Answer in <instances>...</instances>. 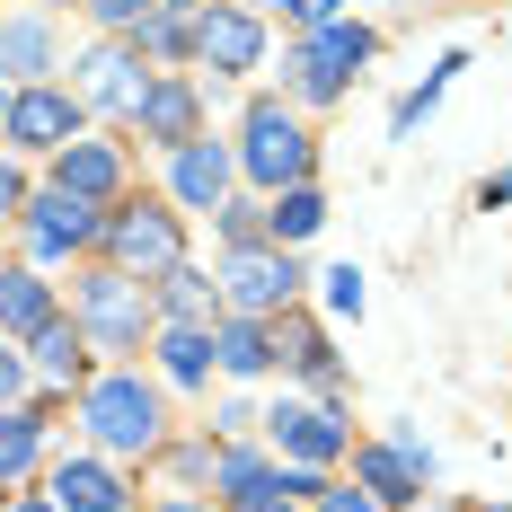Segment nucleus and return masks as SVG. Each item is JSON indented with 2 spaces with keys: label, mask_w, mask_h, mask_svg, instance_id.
Listing matches in <instances>:
<instances>
[{
  "label": "nucleus",
  "mask_w": 512,
  "mask_h": 512,
  "mask_svg": "<svg viewBox=\"0 0 512 512\" xmlns=\"http://www.w3.org/2000/svg\"><path fill=\"white\" fill-rule=\"evenodd\" d=\"M80 415H89V433H98L106 451H159V398L133 380V371H115V380H89Z\"/></svg>",
  "instance_id": "obj_1"
},
{
  "label": "nucleus",
  "mask_w": 512,
  "mask_h": 512,
  "mask_svg": "<svg viewBox=\"0 0 512 512\" xmlns=\"http://www.w3.org/2000/svg\"><path fill=\"white\" fill-rule=\"evenodd\" d=\"M142 327H151V283H133L124 265H106V274L80 283V336H98V345H115V354H133Z\"/></svg>",
  "instance_id": "obj_2"
},
{
  "label": "nucleus",
  "mask_w": 512,
  "mask_h": 512,
  "mask_svg": "<svg viewBox=\"0 0 512 512\" xmlns=\"http://www.w3.org/2000/svg\"><path fill=\"white\" fill-rule=\"evenodd\" d=\"M239 168L256 186H309V133L283 115V106H248V142H239Z\"/></svg>",
  "instance_id": "obj_3"
},
{
  "label": "nucleus",
  "mask_w": 512,
  "mask_h": 512,
  "mask_svg": "<svg viewBox=\"0 0 512 512\" xmlns=\"http://www.w3.org/2000/svg\"><path fill=\"white\" fill-rule=\"evenodd\" d=\"M98 239L115 248V265L124 274H168V265H186V239H177V212H159V204H124L115 221H98Z\"/></svg>",
  "instance_id": "obj_4"
},
{
  "label": "nucleus",
  "mask_w": 512,
  "mask_h": 512,
  "mask_svg": "<svg viewBox=\"0 0 512 512\" xmlns=\"http://www.w3.org/2000/svg\"><path fill=\"white\" fill-rule=\"evenodd\" d=\"M221 292H230V309L239 318H274V309H292V292H301V265H292V248H230V265H221Z\"/></svg>",
  "instance_id": "obj_5"
},
{
  "label": "nucleus",
  "mask_w": 512,
  "mask_h": 512,
  "mask_svg": "<svg viewBox=\"0 0 512 512\" xmlns=\"http://www.w3.org/2000/svg\"><path fill=\"white\" fill-rule=\"evenodd\" d=\"M362 53H371V36L327 18V27H318L301 53H292V89H301V98H336V89H345V71H354Z\"/></svg>",
  "instance_id": "obj_6"
},
{
  "label": "nucleus",
  "mask_w": 512,
  "mask_h": 512,
  "mask_svg": "<svg viewBox=\"0 0 512 512\" xmlns=\"http://www.w3.org/2000/svg\"><path fill=\"white\" fill-rule=\"evenodd\" d=\"M18 212H27V248L36 256H71V248L98 239V204H80V195H62V186H45L36 204H18Z\"/></svg>",
  "instance_id": "obj_7"
},
{
  "label": "nucleus",
  "mask_w": 512,
  "mask_h": 512,
  "mask_svg": "<svg viewBox=\"0 0 512 512\" xmlns=\"http://www.w3.org/2000/svg\"><path fill=\"white\" fill-rule=\"evenodd\" d=\"M354 477H362L371 504H415L424 477H433V460H424L415 442H371V451H354Z\"/></svg>",
  "instance_id": "obj_8"
},
{
  "label": "nucleus",
  "mask_w": 512,
  "mask_h": 512,
  "mask_svg": "<svg viewBox=\"0 0 512 512\" xmlns=\"http://www.w3.org/2000/svg\"><path fill=\"white\" fill-rule=\"evenodd\" d=\"M0 124H9V142H18V151H62V142H71V124H80V98H62V89H18Z\"/></svg>",
  "instance_id": "obj_9"
},
{
  "label": "nucleus",
  "mask_w": 512,
  "mask_h": 512,
  "mask_svg": "<svg viewBox=\"0 0 512 512\" xmlns=\"http://www.w3.org/2000/svg\"><path fill=\"white\" fill-rule=\"evenodd\" d=\"M142 89H151V71H142V53H124V45H98L89 62H80V106L133 115V106H142Z\"/></svg>",
  "instance_id": "obj_10"
},
{
  "label": "nucleus",
  "mask_w": 512,
  "mask_h": 512,
  "mask_svg": "<svg viewBox=\"0 0 512 512\" xmlns=\"http://www.w3.org/2000/svg\"><path fill=\"white\" fill-rule=\"evenodd\" d=\"M230 177H239V159L221 151V142H204V133H195V142L177 151V168H168V186H177L186 212H221L230 204Z\"/></svg>",
  "instance_id": "obj_11"
},
{
  "label": "nucleus",
  "mask_w": 512,
  "mask_h": 512,
  "mask_svg": "<svg viewBox=\"0 0 512 512\" xmlns=\"http://www.w3.org/2000/svg\"><path fill=\"white\" fill-rule=\"evenodd\" d=\"M195 53H204V71H256L265 27H256L248 9H204L195 18Z\"/></svg>",
  "instance_id": "obj_12"
},
{
  "label": "nucleus",
  "mask_w": 512,
  "mask_h": 512,
  "mask_svg": "<svg viewBox=\"0 0 512 512\" xmlns=\"http://www.w3.org/2000/svg\"><path fill=\"white\" fill-rule=\"evenodd\" d=\"M274 424V442H283V460L292 468H327L336 451H345V424L327 407H283V415H265Z\"/></svg>",
  "instance_id": "obj_13"
},
{
  "label": "nucleus",
  "mask_w": 512,
  "mask_h": 512,
  "mask_svg": "<svg viewBox=\"0 0 512 512\" xmlns=\"http://www.w3.org/2000/svg\"><path fill=\"white\" fill-rule=\"evenodd\" d=\"M133 124H142L151 142H168V151H186V142H195V124H204V106H195L186 80H151L142 106H133Z\"/></svg>",
  "instance_id": "obj_14"
},
{
  "label": "nucleus",
  "mask_w": 512,
  "mask_h": 512,
  "mask_svg": "<svg viewBox=\"0 0 512 512\" xmlns=\"http://www.w3.org/2000/svg\"><path fill=\"white\" fill-rule=\"evenodd\" d=\"M53 186L80 195V204H106V195L124 186V159L106 151V142H62V151H53Z\"/></svg>",
  "instance_id": "obj_15"
},
{
  "label": "nucleus",
  "mask_w": 512,
  "mask_h": 512,
  "mask_svg": "<svg viewBox=\"0 0 512 512\" xmlns=\"http://www.w3.org/2000/svg\"><path fill=\"white\" fill-rule=\"evenodd\" d=\"M53 512H124V477L106 460H62L53 468Z\"/></svg>",
  "instance_id": "obj_16"
},
{
  "label": "nucleus",
  "mask_w": 512,
  "mask_h": 512,
  "mask_svg": "<svg viewBox=\"0 0 512 512\" xmlns=\"http://www.w3.org/2000/svg\"><path fill=\"white\" fill-rule=\"evenodd\" d=\"M36 460H45V415L0 407V495H9V486H27Z\"/></svg>",
  "instance_id": "obj_17"
},
{
  "label": "nucleus",
  "mask_w": 512,
  "mask_h": 512,
  "mask_svg": "<svg viewBox=\"0 0 512 512\" xmlns=\"http://www.w3.org/2000/svg\"><path fill=\"white\" fill-rule=\"evenodd\" d=\"M36 327H53V283L18 265V274H0V336H36Z\"/></svg>",
  "instance_id": "obj_18"
},
{
  "label": "nucleus",
  "mask_w": 512,
  "mask_h": 512,
  "mask_svg": "<svg viewBox=\"0 0 512 512\" xmlns=\"http://www.w3.org/2000/svg\"><path fill=\"white\" fill-rule=\"evenodd\" d=\"M212 362H221L230 380H256V371L274 362V336H265V318H230V327L212 336Z\"/></svg>",
  "instance_id": "obj_19"
},
{
  "label": "nucleus",
  "mask_w": 512,
  "mask_h": 512,
  "mask_svg": "<svg viewBox=\"0 0 512 512\" xmlns=\"http://www.w3.org/2000/svg\"><path fill=\"white\" fill-rule=\"evenodd\" d=\"M159 301H168V318H177V327H204L212 301H221V283H212V274H195V265H168V274H159Z\"/></svg>",
  "instance_id": "obj_20"
},
{
  "label": "nucleus",
  "mask_w": 512,
  "mask_h": 512,
  "mask_svg": "<svg viewBox=\"0 0 512 512\" xmlns=\"http://www.w3.org/2000/svg\"><path fill=\"white\" fill-rule=\"evenodd\" d=\"M27 345H36V371H45V380H80V371H89V336H80V327H62V318L36 327Z\"/></svg>",
  "instance_id": "obj_21"
},
{
  "label": "nucleus",
  "mask_w": 512,
  "mask_h": 512,
  "mask_svg": "<svg viewBox=\"0 0 512 512\" xmlns=\"http://www.w3.org/2000/svg\"><path fill=\"white\" fill-rule=\"evenodd\" d=\"M159 362H168V380L204 389V380H212V336H204V327H168V336H159Z\"/></svg>",
  "instance_id": "obj_22"
},
{
  "label": "nucleus",
  "mask_w": 512,
  "mask_h": 512,
  "mask_svg": "<svg viewBox=\"0 0 512 512\" xmlns=\"http://www.w3.org/2000/svg\"><path fill=\"white\" fill-rule=\"evenodd\" d=\"M318 221H327V204H318L309 186H283V195H274V212H265V230H274V248H301V239L318 230Z\"/></svg>",
  "instance_id": "obj_23"
},
{
  "label": "nucleus",
  "mask_w": 512,
  "mask_h": 512,
  "mask_svg": "<svg viewBox=\"0 0 512 512\" xmlns=\"http://www.w3.org/2000/svg\"><path fill=\"white\" fill-rule=\"evenodd\" d=\"M45 62H53V36H45V18H18V27H0V71L36 80Z\"/></svg>",
  "instance_id": "obj_24"
},
{
  "label": "nucleus",
  "mask_w": 512,
  "mask_h": 512,
  "mask_svg": "<svg viewBox=\"0 0 512 512\" xmlns=\"http://www.w3.org/2000/svg\"><path fill=\"white\" fill-rule=\"evenodd\" d=\"M212 486H221V504H256V495H274L265 460H248V451H230V460L212 468Z\"/></svg>",
  "instance_id": "obj_25"
},
{
  "label": "nucleus",
  "mask_w": 512,
  "mask_h": 512,
  "mask_svg": "<svg viewBox=\"0 0 512 512\" xmlns=\"http://www.w3.org/2000/svg\"><path fill=\"white\" fill-rule=\"evenodd\" d=\"M274 354L301 362V371H318V362H327V336H318L309 318H283V327H274Z\"/></svg>",
  "instance_id": "obj_26"
},
{
  "label": "nucleus",
  "mask_w": 512,
  "mask_h": 512,
  "mask_svg": "<svg viewBox=\"0 0 512 512\" xmlns=\"http://www.w3.org/2000/svg\"><path fill=\"white\" fill-rule=\"evenodd\" d=\"M142 45H151V53H177V45H195L186 9H151V18H142Z\"/></svg>",
  "instance_id": "obj_27"
},
{
  "label": "nucleus",
  "mask_w": 512,
  "mask_h": 512,
  "mask_svg": "<svg viewBox=\"0 0 512 512\" xmlns=\"http://www.w3.org/2000/svg\"><path fill=\"white\" fill-rule=\"evenodd\" d=\"M327 309H336V318H362V274H354V265L327 274Z\"/></svg>",
  "instance_id": "obj_28"
},
{
  "label": "nucleus",
  "mask_w": 512,
  "mask_h": 512,
  "mask_svg": "<svg viewBox=\"0 0 512 512\" xmlns=\"http://www.w3.org/2000/svg\"><path fill=\"white\" fill-rule=\"evenodd\" d=\"M89 9H98L106 27H142V18H151L159 0H89Z\"/></svg>",
  "instance_id": "obj_29"
},
{
  "label": "nucleus",
  "mask_w": 512,
  "mask_h": 512,
  "mask_svg": "<svg viewBox=\"0 0 512 512\" xmlns=\"http://www.w3.org/2000/svg\"><path fill=\"white\" fill-rule=\"evenodd\" d=\"M221 230H230V248H248V239H256V212L248 204H221Z\"/></svg>",
  "instance_id": "obj_30"
},
{
  "label": "nucleus",
  "mask_w": 512,
  "mask_h": 512,
  "mask_svg": "<svg viewBox=\"0 0 512 512\" xmlns=\"http://www.w3.org/2000/svg\"><path fill=\"white\" fill-rule=\"evenodd\" d=\"M283 9H292L301 27H327V18H336V0H283Z\"/></svg>",
  "instance_id": "obj_31"
},
{
  "label": "nucleus",
  "mask_w": 512,
  "mask_h": 512,
  "mask_svg": "<svg viewBox=\"0 0 512 512\" xmlns=\"http://www.w3.org/2000/svg\"><path fill=\"white\" fill-rule=\"evenodd\" d=\"M318 512H380L371 495H318Z\"/></svg>",
  "instance_id": "obj_32"
},
{
  "label": "nucleus",
  "mask_w": 512,
  "mask_h": 512,
  "mask_svg": "<svg viewBox=\"0 0 512 512\" xmlns=\"http://www.w3.org/2000/svg\"><path fill=\"white\" fill-rule=\"evenodd\" d=\"M18 204H27V195H18V168L0 159V212H18Z\"/></svg>",
  "instance_id": "obj_33"
},
{
  "label": "nucleus",
  "mask_w": 512,
  "mask_h": 512,
  "mask_svg": "<svg viewBox=\"0 0 512 512\" xmlns=\"http://www.w3.org/2000/svg\"><path fill=\"white\" fill-rule=\"evenodd\" d=\"M9 398H18V354L0 345V407H9Z\"/></svg>",
  "instance_id": "obj_34"
},
{
  "label": "nucleus",
  "mask_w": 512,
  "mask_h": 512,
  "mask_svg": "<svg viewBox=\"0 0 512 512\" xmlns=\"http://www.w3.org/2000/svg\"><path fill=\"white\" fill-rule=\"evenodd\" d=\"M239 512H292V495H256V504H239Z\"/></svg>",
  "instance_id": "obj_35"
},
{
  "label": "nucleus",
  "mask_w": 512,
  "mask_h": 512,
  "mask_svg": "<svg viewBox=\"0 0 512 512\" xmlns=\"http://www.w3.org/2000/svg\"><path fill=\"white\" fill-rule=\"evenodd\" d=\"M159 512H204V504H195V495H177V504H159Z\"/></svg>",
  "instance_id": "obj_36"
},
{
  "label": "nucleus",
  "mask_w": 512,
  "mask_h": 512,
  "mask_svg": "<svg viewBox=\"0 0 512 512\" xmlns=\"http://www.w3.org/2000/svg\"><path fill=\"white\" fill-rule=\"evenodd\" d=\"M9 512H53V495H45V504H9Z\"/></svg>",
  "instance_id": "obj_37"
},
{
  "label": "nucleus",
  "mask_w": 512,
  "mask_h": 512,
  "mask_svg": "<svg viewBox=\"0 0 512 512\" xmlns=\"http://www.w3.org/2000/svg\"><path fill=\"white\" fill-rule=\"evenodd\" d=\"M0 115H9V98H0Z\"/></svg>",
  "instance_id": "obj_38"
}]
</instances>
